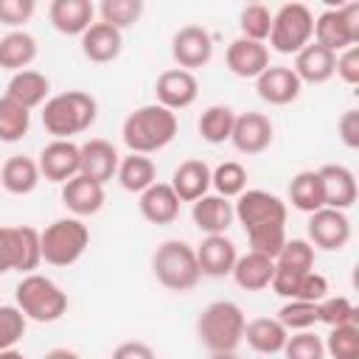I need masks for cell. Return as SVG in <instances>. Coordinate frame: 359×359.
<instances>
[{
  "mask_svg": "<svg viewBox=\"0 0 359 359\" xmlns=\"http://www.w3.org/2000/svg\"><path fill=\"white\" fill-rule=\"evenodd\" d=\"M123 143L132 154H151L165 149L177 137V115L160 104L137 107L123 121Z\"/></svg>",
  "mask_w": 359,
  "mask_h": 359,
  "instance_id": "cell-1",
  "label": "cell"
},
{
  "mask_svg": "<svg viewBox=\"0 0 359 359\" xmlns=\"http://www.w3.org/2000/svg\"><path fill=\"white\" fill-rule=\"evenodd\" d=\"M98 104L84 90H67L45 101L42 107V126L56 137L67 140L70 135H79L95 123Z\"/></svg>",
  "mask_w": 359,
  "mask_h": 359,
  "instance_id": "cell-2",
  "label": "cell"
},
{
  "mask_svg": "<svg viewBox=\"0 0 359 359\" xmlns=\"http://www.w3.org/2000/svg\"><path fill=\"white\" fill-rule=\"evenodd\" d=\"M247 317L233 300L210 303L196 320V337L210 353H233L244 339Z\"/></svg>",
  "mask_w": 359,
  "mask_h": 359,
  "instance_id": "cell-3",
  "label": "cell"
},
{
  "mask_svg": "<svg viewBox=\"0 0 359 359\" xmlns=\"http://www.w3.org/2000/svg\"><path fill=\"white\" fill-rule=\"evenodd\" d=\"M151 272H154L157 283L165 286L168 292H188L202 278L194 247L188 241H180V238H168L154 250Z\"/></svg>",
  "mask_w": 359,
  "mask_h": 359,
  "instance_id": "cell-4",
  "label": "cell"
},
{
  "mask_svg": "<svg viewBox=\"0 0 359 359\" xmlns=\"http://www.w3.org/2000/svg\"><path fill=\"white\" fill-rule=\"evenodd\" d=\"M17 309L25 314V320H36V323H56L65 311H67V294L45 275H25L17 289Z\"/></svg>",
  "mask_w": 359,
  "mask_h": 359,
  "instance_id": "cell-5",
  "label": "cell"
},
{
  "mask_svg": "<svg viewBox=\"0 0 359 359\" xmlns=\"http://www.w3.org/2000/svg\"><path fill=\"white\" fill-rule=\"evenodd\" d=\"M90 244V230L79 219H56L39 233L42 261L50 266H70L76 264Z\"/></svg>",
  "mask_w": 359,
  "mask_h": 359,
  "instance_id": "cell-6",
  "label": "cell"
},
{
  "mask_svg": "<svg viewBox=\"0 0 359 359\" xmlns=\"http://www.w3.org/2000/svg\"><path fill=\"white\" fill-rule=\"evenodd\" d=\"M314 34V14L303 3H286L272 14L269 45L278 53H300Z\"/></svg>",
  "mask_w": 359,
  "mask_h": 359,
  "instance_id": "cell-7",
  "label": "cell"
},
{
  "mask_svg": "<svg viewBox=\"0 0 359 359\" xmlns=\"http://www.w3.org/2000/svg\"><path fill=\"white\" fill-rule=\"evenodd\" d=\"M314 42L328 50H345L359 42V3H345L339 8H325L314 20Z\"/></svg>",
  "mask_w": 359,
  "mask_h": 359,
  "instance_id": "cell-8",
  "label": "cell"
},
{
  "mask_svg": "<svg viewBox=\"0 0 359 359\" xmlns=\"http://www.w3.org/2000/svg\"><path fill=\"white\" fill-rule=\"evenodd\" d=\"M233 213H236V219L244 224V230L258 227V224H269V222L286 224V202L278 199L275 194L258 191V188L238 194V202H236Z\"/></svg>",
  "mask_w": 359,
  "mask_h": 359,
  "instance_id": "cell-9",
  "label": "cell"
},
{
  "mask_svg": "<svg viewBox=\"0 0 359 359\" xmlns=\"http://www.w3.org/2000/svg\"><path fill=\"white\" fill-rule=\"evenodd\" d=\"M171 56L180 65V70H196L205 67L213 56V36L202 25H182L171 39Z\"/></svg>",
  "mask_w": 359,
  "mask_h": 359,
  "instance_id": "cell-10",
  "label": "cell"
},
{
  "mask_svg": "<svg viewBox=\"0 0 359 359\" xmlns=\"http://www.w3.org/2000/svg\"><path fill=\"white\" fill-rule=\"evenodd\" d=\"M351 238V222L342 210L334 208H320L309 213V244L320 250H342Z\"/></svg>",
  "mask_w": 359,
  "mask_h": 359,
  "instance_id": "cell-11",
  "label": "cell"
},
{
  "mask_svg": "<svg viewBox=\"0 0 359 359\" xmlns=\"http://www.w3.org/2000/svg\"><path fill=\"white\" fill-rule=\"evenodd\" d=\"M272 137H275V129H272V121L264 112H241V115H236L230 140L241 154H261L264 149L272 146Z\"/></svg>",
  "mask_w": 359,
  "mask_h": 359,
  "instance_id": "cell-12",
  "label": "cell"
},
{
  "mask_svg": "<svg viewBox=\"0 0 359 359\" xmlns=\"http://www.w3.org/2000/svg\"><path fill=\"white\" fill-rule=\"evenodd\" d=\"M154 95H157V104L165 107V109H185L196 101L199 95V81L194 73L188 70H165L157 76V84H154Z\"/></svg>",
  "mask_w": 359,
  "mask_h": 359,
  "instance_id": "cell-13",
  "label": "cell"
},
{
  "mask_svg": "<svg viewBox=\"0 0 359 359\" xmlns=\"http://www.w3.org/2000/svg\"><path fill=\"white\" fill-rule=\"evenodd\" d=\"M79 163H81V154H79V146L70 143V140H53L48 143L42 151H39V177H45L48 182H67L79 174Z\"/></svg>",
  "mask_w": 359,
  "mask_h": 359,
  "instance_id": "cell-14",
  "label": "cell"
},
{
  "mask_svg": "<svg viewBox=\"0 0 359 359\" xmlns=\"http://www.w3.org/2000/svg\"><path fill=\"white\" fill-rule=\"evenodd\" d=\"M227 67L233 76L238 79H258L266 67H269V48L264 42H252V39H233L227 45V56H224Z\"/></svg>",
  "mask_w": 359,
  "mask_h": 359,
  "instance_id": "cell-15",
  "label": "cell"
},
{
  "mask_svg": "<svg viewBox=\"0 0 359 359\" xmlns=\"http://www.w3.org/2000/svg\"><path fill=\"white\" fill-rule=\"evenodd\" d=\"M79 154H81V163H79V174L90 177L93 182L104 185L109 182L115 174H118V151L109 140H101V137H93L87 140L84 146H79Z\"/></svg>",
  "mask_w": 359,
  "mask_h": 359,
  "instance_id": "cell-16",
  "label": "cell"
},
{
  "mask_svg": "<svg viewBox=\"0 0 359 359\" xmlns=\"http://www.w3.org/2000/svg\"><path fill=\"white\" fill-rule=\"evenodd\" d=\"M196 252V264H199V272L202 275H210V278H224L233 272L236 266V244L227 238V236H205L202 244L194 250Z\"/></svg>",
  "mask_w": 359,
  "mask_h": 359,
  "instance_id": "cell-17",
  "label": "cell"
},
{
  "mask_svg": "<svg viewBox=\"0 0 359 359\" xmlns=\"http://www.w3.org/2000/svg\"><path fill=\"white\" fill-rule=\"evenodd\" d=\"M255 90H258V95H261L266 104L286 107V104H292V101L300 95L303 84H300V79L294 76L292 67H272V65H269V67L255 79Z\"/></svg>",
  "mask_w": 359,
  "mask_h": 359,
  "instance_id": "cell-18",
  "label": "cell"
},
{
  "mask_svg": "<svg viewBox=\"0 0 359 359\" xmlns=\"http://www.w3.org/2000/svg\"><path fill=\"white\" fill-rule=\"evenodd\" d=\"M320 182H323V196H325V208H334V210H348L356 196H359V188H356V180H353V171L345 168V165H323L320 171Z\"/></svg>",
  "mask_w": 359,
  "mask_h": 359,
  "instance_id": "cell-19",
  "label": "cell"
},
{
  "mask_svg": "<svg viewBox=\"0 0 359 359\" xmlns=\"http://www.w3.org/2000/svg\"><path fill=\"white\" fill-rule=\"evenodd\" d=\"M191 219L194 224L208 233V236H224V230L233 224L236 213H233V202L219 196V194H205L202 199L194 202L191 208Z\"/></svg>",
  "mask_w": 359,
  "mask_h": 359,
  "instance_id": "cell-20",
  "label": "cell"
},
{
  "mask_svg": "<svg viewBox=\"0 0 359 359\" xmlns=\"http://www.w3.org/2000/svg\"><path fill=\"white\" fill-rule=\"evenodd\" d=\"M294 76L300 79V84L303 81H309V84H323V81H328L331 76H334V70H337V53L334 50H328V48H323V45H317V42H309L300 53H294Z\"/></svg>",
  "mask_w": 359,
  "mask_h": 359,
  "instance_id": "cell-21",
  "label": "cell"
},
{
  "mask_svg": "<svg viewBox=\"0 0 359 359\" xmlns=\"http://www.w3.org/2000/svg\"><path fill=\"white\" fill-rule=\"evenodd\" d=\"M62 202L73 216H93L104 205V185L93 182L84 174H76L62 185Z\"/></svg>",
  "mask_w": 359,
  "mask_h": 359,
  "instance_id": "cell-22",
  "label": "cell"
},
{
  "mask_svg": "<svg viewBox=\"0 0 359 359\" xmlns=\"http://www.w3.org/2000/svg\"><path fill=\"white\" fill-rule=\"evenodd\" d=\"M140 216L149 224H171L180 216V199L168 182H154L140 194Z\"/></svg>",
  "mask_w": 359,
  "mask_h": 359,
  "instance_id": "cell-23",
  "label": "cell"
},
{
  "mask_svg": "<svg viewBox=\"0 0 359 359\" xmlns=\"http://www.w3.org/2000/svg\"><path fill=\"white\" fill-rule=\"evenodd\" d=\"M93 3L90 0H53L48 8V17L59 34L81 36L93 25Z\"/></svg>",
  "mask_w": 359,
  "mask_h": 359,
  "instance_id": "cell-24",
  "label": "cell"
},
{
  "mask_svg": "<svg viewBox=\"0 0 359 359\" xmlns=\"http://www.w3.org/2000/svg\"><path fill=\"white\" fill-rule=\"evenodd\" d=\"M121 48H123V34L107 22H93L81 34V50L95 65H107V62L118 59Z\"/></svg>",
  "mask_w": 359,
  "mask_h": 359,
  "instance_id": "cell-25",
  "label": "cell"
},
{
  "mask_svg": "<svg viewBox=\"0 0 359 359\" xmlns=\"http://www.w3.org/2000/svg\"><path fill=\"white\" fill-rule=\"evenodd\" d=\"M168 185L174 188L180 202H196L210 188V168H208L205 160H185V163L177 165Z\"/></svg>",
  "mask_w": 359,
  "mask_h": 359,
  "instance_id": "cell-26",
  "label": "cell"
},
{
  "mask_svg": "<svg viewBox=\"0 0 359 359\" xmlns=\"http://www.w3.org/2000/svg\"><path fill=\"white\" fill-rule=\"evenodd\" d=\"M236 278V283L247 292H261L272 283V275H275V261L261 255V252H247L241 258H236V266L230 272Z\"/></svg>",
  "mask_w": 359,
  "mask_h": 359,
  "instance_id": "cell-27",
  "label": "cell"
},
{
  "mask_svg": "<svg viewBox=\"0 0 359 359\" xmlns=\"http://www.w3.org/2000/svg\"><path fill=\"white\" fill-rule=\"evenodd\" d=\"M244 339L255 353H280L289 331L278 323V317H255L244 325Z\"/></svg>",
  "mask_w": 359,
  "mask_h": 359,
  "instance_id": "cell-28",
  "label": "cell"
},
{
  "mask_svg": "<svg viewBox=\"0 0 359 359\" xmlns=\"http://www.w3.org/2000/svg\"><path fill=\"white\" fill-rule=\"evenodd\" d=\"M48 93H50V81L39 70H20V73L11 76V81L6 87V95L11 101H17L20 107H25V109H34V107L45 104Z\"/></svg>",
  "mask_w": 359,
  "mask_h": 359,
  "instance_id": "cell-29",
  "label": "cell"
},
{
  "mask_svg": "<svg viewBox=\"0 0 359 359\" xmlns=\"http://www.w3.org/2000/svg\"><path fill=\"white\" fill-rule=\"evenodd\" d=\"M0 185L14 194V196H25L39 185V165L36 160L25 157V154H14L3 163L0 168Z\"/></svg>",
  "mask_w": 359,
  "mask_h": 359,
  "instance_id": "cell-30",
  "label": "cell"
},
{
  "mask_svg": "<svg viewBox=\"0 0 359 359\" xmlns=\"http://www.w3.org/2000/svg\"><path fill=\"white\" fill-rule=\"evenodd\" d=\"M118 182L129 194H143L149 185L157 182V165L146 154H132L118 163Z\"/></svg>",
  "mask_w": 359,
  "mask_h": 359,
  "instance_id": "cell-31",
  "label": "cell"
},
{
  "mask_svg": "<svg viewBox=\"0 0 359 359\" xmlns=\"http://www.w3.org/2000/svg\"><path fill=\"white\" fill-rule=\"evenodd\" d=\"M36 59V39L25 31H11L0 39V67L3 70H25Z\"/></svg>",
  "mask_w": 359,
  "mask_h": 359,
  "instance_id": "cell-32",
  "label": "cell"
},
{
  "mask_svg": "<svg viewBox=\"0 0 359 359\" xmlns=\"http://www.w3.org/2000/svg\"><path fill=\"white\" fill-rule=\"evenodd\" d=\"M289 202H292V208H297L303 213H314V210L325 208L320 174L317 171H300V174H294L292 182H289Z\"/></svg>",
  "mask_w": 359,
  "mask_h": 359,
  "instance_id": "cell-33",
  "label": "cell"
},
{
  "mask_svg": "<svg viewBox=\"0 0 359 359\" xmlns=\"http://www.w3.org/2000/svg\"><path fill=\"white\" fill-rule=\"evenodd\" d=\"M42 261V247H39V230L31 224L14 227V269L31 275Z\"/></svg>",
  "mask_w": 359,
  "mask_h": 359,
  "instance_id": "cell-34",
  "label": "cell"
},
{
  "mask_svg": "<svg viewBox=\"0 0 359 359\" xmlns=\"http://www.w3.org/2000/svg\"><path fill=\"white\" fill-rule=\"evenodd\" d=\"M31 109L20 107L8 95H0V143H17L28 135Z\"/></svg>",
  "mask_w": 359,
  "mask_h": 359,
  "instance_id": "cell-35",
  "label": "cell"
},
{
  "mask_svg": "<svg viewBox=\"0 0 359 359\" xmlns=\"http://www.w3.org/2000/svg\"><path fill=\"white\" fill-rule=\"evenodd\" d=\"M233 123H236V112L227 104H210L199 118V135L208 143H224L230 140Z\"/></svg>",
  "mask_w": 359,
  "mask_h": 359,
  "instance_id": "cell-36",
  "label": "cell"
},
{
  "mask_svg": "<svg viewBox=\"0 0 359 359\" xmlns=\"http://www.w3.org/2000/svg\"><path fill=\"white\" fill-rule=\"evenodd\" d=\"M247 238H250V247L252 252H261L266 258H278V252L283 250L286 244V224L280 222H269V224H258V227H250L247 230Z\"/></svg>",
  "mask_w": 359,
  "mask_h": 359,
  "instance_id": "cell-37",
  "label": "cell"
},
{
  "mask_svg": "<svg viewBox=\"0 0 359 359\" xmlns=\"http://www.w3.org/2000/svg\"><path fill=\"white\" fill-rule=\"evenodd\" d=\"M317 323H325L328 328L337 325H359V309L348 297H325L317 303Z\"/></svg>",
  "mask_w": 359,
  "mask_h": 359,
  "instance_id": "cell-38",
  "label": "cell"
},
{
  "mask_svg": "<svg viewBox=\"0 0 359 359\" xmlns=\"http://www.w3.org/2000/svg\"><path fill=\"white\" fill-rule=\"evenodd\" d=\"M210 185H213L216 194L224 196V199L238 196V194H244V188H247V168H244L241 163H236V160H227V163H222L216 171H210Z\"/></svg>",
  "mask_w": 359,
  "mask_h": 359,
  "instance_id": "cell-39",
  "label": "cell"
},
{
  "mask_svg": "<svg viewBox=\"0 0 359 359\" xmlns=\"http://www.w3.org/2000/svg\"><path fill=\"white\" fill-rule=\"evenodd\" d=\"M275 266L292 269V272H311L314 269V247L306 238H286L283 250L275 258Z\"/></svg>",
  "mask_w": 359,
  "mask_h": 359,
  "instance_id": "cell-40",
  "label": "cell"
},
{
  "mask_svg": "<svg viewBox=\"0 0 359 359\" xmlns=\"http://www.w3.org/2000/svg\"><path fill=\"white\" fill-rule=\"evenodd\" d=\"M143 14V0H104L101 3V22L123 31L135 25Z\"/></svg>",
  "mask_w": 359,
  "mask_h": 359,
  "instance_id": "cell-41",
  "label": "cell"
},
{
  "mask_svg": "<svg viewBox=\"0 0 359 359\" xmlns=\"http://www.w3.org/2000/svg\"><path fill=\"white\" fill-rule=\"evenodd\" d=\"M238 28H241V36L244 39H252V42H264L269 39V28H272V11L261 3H252L241 11L238 17Z\"/></svg>",
  "mask_w": 359,
  "mask_h": 359,
  "instance_id": "cell-42",
  "label": "cell"
},
{
  "mask_svg": "<svg viewBox=\"0 0 359 359\" xmlns=\"http://www.w3.org/2000/svg\"><path fill=\"white\" fill-rule=\"evenodd\" d=\"M278 323L286 331H309L317 325V303H303V300H289L278 311Z\"/></svg>",
  "mask_w": 359,
  "mask_h": 359,
  "instance_id": "cell-43",
  "label": "cell"
},
{
  "mask_svg": "<svg viewBox=\"0 0 359 359\" xmlns=\"http://www.w3.org/2000/svg\"><path fill=\"white\" fill-rule=\"evenodd\" d=\"M334 359H359V325H337L323 342Z\"/></svg>",
  "mask_w": 359,
  "mask_h": 359,
  "instance_id": "cell-44",
  "label": "cell"
},
{
  "mask_svg": "<svg viewBox=\"0 0 359 359\" xmlns=\"http://www.w3.org/2000/svg\"><path fill=\"white\" fill-rule=\"evenodd\" d=\"M286 359H325V345L314 331H297L283 345Z\"/></svg>",
  "mask_w": 359,
  "mask_h": 359,
  "instance_id": "cell-45",
  "label": "cell"
},
{
  "mask_svg": "<svg viewBox=\"0 0 359 359\" xmlns=\"http://www.w3.org/2000/svg\"><path fill=\"white\" fill-rule=\"evenodd\" d=\"M25 337V314L17 306H0V351H11Z\"/></svg>",
  "mask_w": 359,
  "mask_h": 359,
  "instance_id": "cell-46",
  "label": "cell"
},
{
  "mask_svg": "<svg viewBox=\"0 0 359 359\" xmlns=\"http://www.w3.org/2000/svg\"><path fill=\"white\" fill-rule=\"evenodd\" d=\"M325 294H328V280L320 275V272H306L303 278H300V283H297V292H294V297L292 300H303V303H320V300H325Z\"/></svg>",
  "mask_w": 359,
  "mask_h": 359,
  "instance_id": "cell-47",
  "label": "cell"
},
{
  "mask_svg": "<svg viewBox=\"0 0 359 359\" xmlns=\"http://www.w3.org/2000/svg\"><path fill=\"white\" fill-rule=\"evenodd\" d=\"M34 8H36L34 0H0V22L17 28L34 17Z\"/></svg>",
  "mask_w": 359,
  "mask_h": 359,
  "instance_id": "cell-48",
  "label": "cell"
},
{
  "mask_svg": "<svg viewBox=\"0 0 359 359\" xmlns=\"http://www.w3.org/2000/svg\"><path fill=\"white\" fill-rule=\"evenodd\" d=\"M345 84H359V45L345 48L337 56V70H334Z\"/></svg>",
  "mask_w": 359,
  "mask_h": 359,
  "instance_id": "cell-49",
  "label": "cell"
},
{
  "mask_svg": "<svg viewBox=\"0 0 359 359\" xmlns=\"http://www.w3.org/2000/svg\"><path fill=\"white\" fill-rule=\"evenodd\" d=\"M337 132L348 149H359V109H345L337 123Z\"/></svg>",
  "mask_w": 359,
  "mask_h": 359,
  "instance_id": "cell-50",
  "label": "cell"
},
{
  "mask_svg": "<svg viewBox=\"0 0 359 359\" xmlns=\"http://www.w3.org/2000/svg\"><path fill=\"white\" fill-rule=\"evenodd\" d=\"M109 359H157V356H154V351H151L146 342L132 339V342H121V345L112 351Z\"/></svg>",
  "mask_w": 359,
  "mask_h": 359,
  "instance_id": "cell-51",
  "label": "cell"
},
{
  "mask_svg": "<svg viewBox=\"0 0 359 359\" xmlns=\"http://www.w3.org/2000/svg\"><path fill=\"white\" fill-rule=\"evenodd\" d=\"M14 269V227L0 224V275Z\"/></svg>",
  "mask_w": 359,
  "mask_h": 359,
  "instance_id": "cell-52",
  "label": "cell"
},
{
  "mask_svg": "<svg viewBox=\"0 0 359 359\" xmlns=\"http://www.w3.org/2000/svg\"><path fill=\"white\" fill-rule=\"evenodd\" d=\"M42 359H81L76 351H67V348H53V351H48Z\"/></svg>",
  "mask_w": 359,
  "mask_h": 359,
  "instance_id": "cell-53",
  "label": "cell"
},
{
  "mask_svg": "<svg viewBox=\"0 0 359 359\" xmlns=\"http://www.w3.org/2000/svg\"><path fill=\"white\" fill-rule=\"evenodd\" d=\"M0 359H25V356H22L20 351L11 348V351H0Z\"/></svg>",
  "mask_w": 359,
  "mask_h": 359,
  "instance_id": "cell-54",
  "label": "cell"
},
{
  "mask_svg": "<svg viewBox=\"0 0 359 359\" xmlns=\"http://www.w3.org/2000/svg\"><path fill=\"white\" fill-rule=\"evenodd\" d=\"M210 359H236V353H210Z\"/></svg>",
  "mask_w": 359,
  "mask_h": 359,
  "instance_id": "cell-55",
  "label": "cell"
}]
</instances>
